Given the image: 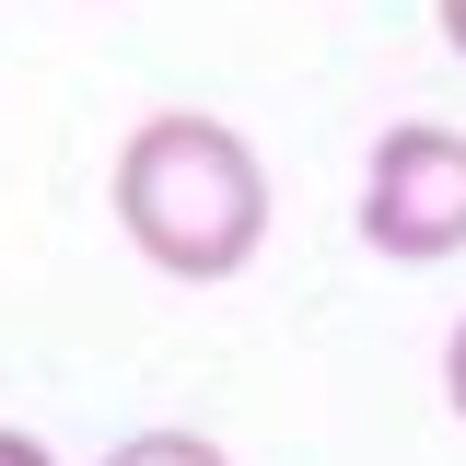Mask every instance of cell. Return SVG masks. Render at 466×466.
Masks as SVG:
<instances>
[{
    "label": "cell",
    "instance_id": "cell-6",
    "mask_svg": "<svg viewBox=\"0 0 466 466\" xmlns=\"http://www.w3.org/2000/svg\"><path fill=\"white\" fill-rule=\"evenodd\" d=\"M443 47H455V58H466V0H443Z\"/></svg>",
    "mask_w": 466,
    "mask_h": 466
},
{
    "label": "cell",
    "instance_id": "cell-5",
    "mask_svg": "<svg viewBox=\"0 0 466 466\" xmlns=\"http://www.w3.org/2000/svg\"><path fill=\"white\" fill-rule=\"evenodd\" d=\"M0 466H58V455L35 443V431H12V420H0Z\"/></svg>",
    "mask_w": 466,
    "mask_h": 466
},
{
    "label": "cell",
    "instance_id": "cell-1",
    "mask_svg": "<svg viewBox=\"0 0 466 466\" xmlns=\"http://www.w3.org/2000/svg\"><path fill=\"white\" fill-rule=\"evenodd\" d=\"M116 233L164 268V280H245L257 245H268V164L245 152V128L198 106H152L128 140H116Z\"/></svg>",
    "mask_w": 466,
    "mask_h": 466
},
{
    "label": "cell",
    "instance_id": "cell-4",
    "mask_svg": "<svg viewBox=\"0 0 466 466\" xmlns=\"http://www.w3.org/2000/svg\"><path fill=\"white\" fill-rule=\"evenodd\" d=\"M443 408L466 420V315H455V339H443Z\"/></svg>",
    "mask_w": 466,
    "mask_h": 466
},
{
    "label": "cell",
    "instance_id": "cell-3",
    "mask_svg": "<svg viewBox=\"0 0 466 466\" xmlns=\"http://www.w3.org/2000/svg\"><path fill=\"white\" fill-rule=\"evenodd\" d=\"M106 466H233L222 443H210V431H128V443H106Z\"/></svg>",
    "mask_w": 466,
    "mask_h": 466
},
{
    "label": "cell",
    "instance_id": "cell-2",
    "mask_svg": "<svg viewBox=\"0 0 466 466\" xmlns=\"http://www.w3.org/2000/svg\"><path fill=\"white\" fill-rule=\"evenodd\" d=\"M350 222L385 268H443L466 245V128H443V116L385 128L361 152V210Z\"/></svg>",
    "mask_w": 466,
    "mask_h": 466
}]
</instances>
